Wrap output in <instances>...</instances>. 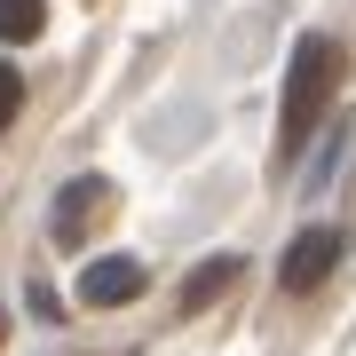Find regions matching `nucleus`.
<instances>
[{
  "label": "nucleus",
  "mask_w": 356,
  "mask_h": 356,
  "mask_svg": "<svg viewBox=\"0 0 356 356\" xmlns=\"http://www.w3.org/2000/svg\"><path fill=\"white\" fill-rule=\"evenodd\" d=\"M24 111V79H16V64H0V127Z\"/></svg>",
  "instance_id": "nucleus-7"
},
{
  "label": "nucleus",
  "mask_w": 356,
  "mask_h": 356,
  "mask_svg": "<svg viewBox=\"0 0 356 356\" xmlns=\"http://www.w3.org/2000/svg\"><path fill=\"white\" fill-rule=\"evenodd\" d=\"M341 245H348L341 229H301V238L285 245V261H277V285L285 293H317L332 269H341Z\"/></svg>",
  "instance_id": "nucleus-2"
},
{
  "label": "nucleus",
  "mask_w": 356,
  "mask_h": 356,
  "mask_svg": "<svg viewBox=\"0 0 356 356\" xmlns=\"http://www.w3.org/2000/svg\"><path fill=\"white\" fill-rule=\"evenodd\" d=\"M95 206H103V175H79V182H72V191H64V198H56V238H64V245H72V238H79V229H88V214H95Z\"/></svg>",
  "instance_id": "nucleus-4"
},
{
  "label": "nucleus",
  "mask_w": 356,
  "mask_h": 356,
  "mask_svg": "<svg viewBox=\"0 0 356 356\" xmlns=\"http://www.w3.org/2000/svg\"><path fill=\"white\" fill-rule=\"evenodd\" d=\"M229 277H238V261H229V254H222V261H206V269H191V285H182V309H206Z\"/></svg>",
  "instance_id": "nucleus-6"
},
{
  "label": "nucleus",
  "mask_w": 356,
  "mask_h": 356,
  "mask_svg": "<svg viewBox=\"0 0 356 356\" xmlns=\"http://www.w3.org/2000/svg\"><path fill=\"white\" fill-rule=\"evenodd\" d=\"M332 88H341V48H332L325 32H309L301 48H293V72H285V151L325 119Z\"/></svg>",
  "instance_id": "nucleus-1"
},
{
  "label": "nucleus",
  "mask_w": 356,
  "mask_h": 356,
  "mask_svg": "<svg viewBox=\"0 0 356 356\" xmlns=\"http://www.w3.org/2000/svg\"><path fill=\"white\" fill-rule=\"evenodd\" d=\"M143 285H151V277H143V261H119V254L79 269V301H88V309H119V301H135Z\"/></svg>",
  "instance_id": "nucleus-3"
},
{
  "label": "nucleus",
  "mask_w": 356,
  "mask_h": 356,
  "mask_svg": "<svg viewBox=\"0 0 356 356\" xmlns=\"http://www.w3.org/2000/svg\"><path fill=\"white\" fill-rule=\"evenodd\" d=\"M48 0H0V40H40Z\"/></svg>",
  "instance_id": "nucleus-5"
},
{
  "label": "nucleus",
  "mask_w": 356,
  "mask_h": 356,
  "mask_svg": "<svg viewBox=\"0 0 356 356\" xmlns=\"http://www.w3.org/2000/svg\"><path fill=\"white\" fill-rule=\"evenodd\" d=\"M0 341H8V317H0Z\"/></svg>",
  "instance_id": "nucleus-8"
}]
</instances>
